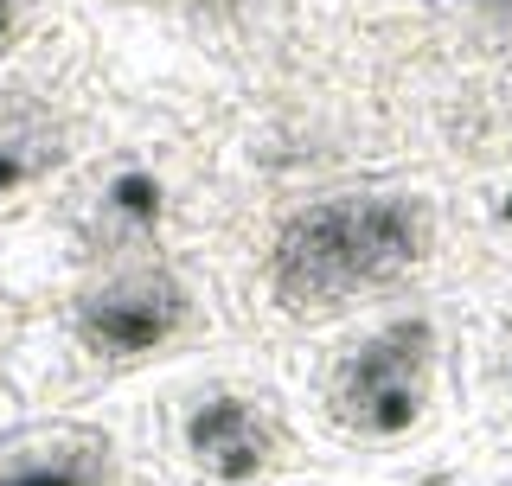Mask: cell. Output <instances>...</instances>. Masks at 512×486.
I'll return each instance as SVG.
<instances>
[{
    "mask_svg": "<svg viewBox=\"0 0 512 486\" xmlns=\"http://www.w3.org/2000/svg\"><path fill=\"white\" fill-rule=\"evenodd\" d=\"M442 250V192L404 173H365L224 224L205 263L224 288L237 339L276 352L340 320L416 301Z\"/></svg>",
    "mask_w": 512,
    "mask_h": 486,
    "instance_id": "1",
    "label": "cell"
},
{
    "mask_svg": "<svg viewBox=\"0 0 512 486\" xmlns=\"http://www.w3.org/2000/svg\"><path fill=\"white\" fill-rule=\"evenodd\" d=\"M224 186L205 128L160 109H128L64 180L0 224V295L39 307L64 282L141 256H205L224 237Z\"/></svg>",
    "mask_w": 512,
    "mask_h": 486,
    "instance_id": "2",
    "label": "cell"
},
{
    "mask_svg": "<svg viewBox=\"0 0 512 486\" xmlns=\"http://www.w3.org/2000/svg\"><path fill=\"white\" fill-rule=\"evenodd\" d=\"M237 339L224 288L205 256H141L64 282L39 307L13 314L0 378L26 416L90 410L141 384L160 365Z\"/></svg>",
    "mask_w": 512,
    "mask_h": 486,
    "instance_id": "3",
    "label": "cell"
},
{
    "mask_svg": "<svg viewBox=\"0 0 512 486\" xmlns=\"http://www.w3.org/2000/svg\"><path fill=\"white\" fill-rule=\"evenodd\" d=\"M276 371L346 480L397 486L384 474L436 448L455 416V320L416 295L276 346Z\"/></svg>",
    "mask_w": 512,
    "mask_h": 486,
    "instance_id": "4",
    "label": "cell"
},
{
    "mask_svg": "<svg viewBox=\"0 0 512 486\" xmlns=\"http://www.w3.org/2000/svg\"><path fill=\"white\" fill-rule=\"evenodd\" d=\"M154 486H327L346 480L308 435L276 352L224 339L109 397Z\"/></svg>",
    "mask_w": 512,
    "mask_h": 486,
    "instance_id": "5",
    "label": "cell"
},
{
    "mask_svg": "<svg viewBox=\"0 0 512 486\" xmlns=\"http://www.w3.org/2000/svg\"><path fill=\"white\" fill-rule=\"evenodd\" d=\"M116 116L122 96L77 13H64L39 45L0 64V224L39 205L109 135Z\"/></svg>",
    "mask_w": 512,
    "mask_h": 486,
    "instance_id": "6",
    "label": "cell"
},
{
    "mask_svg": "<svg viewBox=\"0 0 512 486\" xmlns=\"http://www.w3.org/2000/svg\"><path fill=\"white\" fill-rule=\"evenodd\" d=\"M0 486H154L116 403L20 416L0 429Z\"/></svg>",
    "mask_w": 512,
    "mask_h": 486,
    "instance_id": "7",
    "label": "cell"
},
{
    "mask_svg": "<svg viewBox=\"0 0 512 486\" xmlns=\"http://www.w3.org/2000/svg\"><path fill=\"white\" fill-rule=\"evenodd\" d=\"M468 384H480L487 410L500 416V429L512 435V314L487 333V346H480V359H474V371H468Z\"/></svg>",
    "mask_w": 512,
    "mask_h": 486,
    "instance_id": "8",
    "label": "cell"
},
{
    "mask_svg": "<svg viewBox=\"0 0 512 486\" xmlns=\"http://www.w3.org/2000/svg\"><path fill=\"white\" fill-rule=\"evenodd\" d=\"M64 13H71L64 0H0V64H13L26 45H39Z\"/></svg>",
    "mask_w": 512,
    "mask_h": 486,
    "instance_id": "9",
    "label": "cell"
},
{
    "mask_svg": "<svg viewBox=\"0 0 512 486\" xmlns=\"http://www.w3.org/2000/svg\"><path fill=\"white\" fill-rule=\"evenodd\" d=\"M480 224H487V231L512 250V167H506L487 192H480Z\"/></svg>",
    "mask_w": 512,
    "mask_h": 486,
    "instance_id": "10",
    "label": "cell"
},
{
    "mask_svg": "<svg viewBox=\"0 0 512 486\" xmlns=\"http://www.w3.org/2000/svg\"><path fill=\"white\" fill-rule=\"evenodd\" d=\"M410 486H512V474H493V467H468V474H429Z\"/></svg>",
    "mask_w": 512,
    "mask_h": 486,
    "instance_id": "11",
    "label": "cell"
},
{
    "mask_svg": "<svg viewBox=\"0 0 512 486\" xmlns=\"http://www.w3.org/2000/svg\"><path fill=\"white\" fill-rule=\"evenodd\" d=\"M20 416H26V403L13 397V384H7V378H0V429H13Z\"/></svg>",
    "mask_w": 512,
    "mask_h": 486,
    "instance_id": "12",
    "label": "cell"
},
{
    "mask_svg": "<svg viewBox=\"0 0 512 486\" xmlns=\"http://www.w3.org/2000/svg\"><path fill=\"white\" fill-rule=\"evenodd\" d=\"M7 333H13V301L0 295V346H7Z\"/></svg>",
    "mask_w": 512,
    "mask_h": 486,
    "instance_id": "13",
    "label": "cell"
},
{
    "mask_svg": "<svg viewBox=\"0 0 512 486\" xmlns=\"http://www.w3.org/2000/svg\"><path fill=\"white\" fill-rule=\"evenodd\" d=\"M327 486H378V480H327Z\"/></svg>",
    "mask_w": 512,
    "mask_h": 486,
    "instance_id": "14",
    "label": "cell"
}]
</instances>
